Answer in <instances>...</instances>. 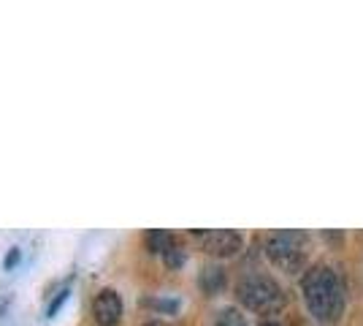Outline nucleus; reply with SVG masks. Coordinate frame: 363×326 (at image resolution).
I'll use <instances>...</instances> for the list:
<instances>
[{"mask_svg":"<svg viewBox=\"0 0 363 326\" xmlns=\"http://www.w3.org/2000/svg\"><path fill=\"white\" fill-rule=\"evenodd\" d=\"M92 318L98 326H117L122 321V296L114 288H104L92 302Z\"/></svg>","mask_w":363,"mask_h":326,"instance_id":"5","label":"nucleus"},{"mask_svg":"<svg viewBox=\"0 0 363 326\" xmlns=\"http://www.w3.org/2000/svg\"><path fill=\"white\" fill-rule=\"evenodd\" d=\"M236 296L247 310L260 315H274L285 308V291L269 275H244L236 283Z\"/></svg>","mask_w":363,"mask_h":326,"instance_id":"2","label":"nucleus"},{"mask_svg":"<svg viewBox=\"0 0 363 326\" xmlns=\"http://www.w3.org/2000/svg\"><path fill=\"white\" fill-rule=\"evenodd\" d=\"M301 294L309 315L323 326H331L345 313V288L331 266L318 264L306 269L301 278Z\"/></svg>","mask_w":363,"mask_h":326,"instance_id":"1","label":"nucleus"},{"mask_svg":"<svg viewBox=\"0 0 363 326\" xmlns=\"http://www.w3.org/2000/svg\"><path fill=\"white\" fill-rule=\"evenodd\" d=\"M163 259H166V264L171 266V269H177V266L184 264V259H187V256H184V250H182L179 245H174V248L168 250Z\"/></svg>","mask_w":363,"mask_h":326,"instance_id":"9","label":"nucleus"},{"mask_svg":"<svg viewBox=\"0 0 363 326\" xmlns=\"http://www.w3.org/2000/svg\"><path fill=\"white\" fill-rule=\"evenodd\" d=\"M16 261H19V248L11 250V253L6 256V261H3V264H6V269H11V266H16Z\"/></svg>","mask_w":363,"mask_h":326,"instance_id":"12","label":"nucleus"},{"mask_svg":"<svg viewBox=\"0 0 363 326\" xmlns=\"http://www.w3.org/2000/svg\"><path fill=\"white\" fill-rule=\"evenodd\" d=\"M174 245H177L174 237L168 232H163V229H152V232L147 234V248H150L152 253H163V256H166Z\"/></svg>","mask_w":363,"mask_h":326,"instance_id":"7","label":"nucleus"},{"mask_svg":"<svg viewBox=\"0 0 363 326\" xmlns=\"http://www.w3.org/2000/svg\"><path fill=\"white\" fill-rule=\"evenodd\" d=\"M144 326H168V324H163V321H150V324H144Z\"/></svg>","mask_w":363,"mask_h":326,"instance_id":"13","label":"nucleus"},{"mask_svg":"<svg viewBox=\"0 0 363 326\" xmlns=\"http://www.w3.org/2000/svg\"><path fill=\"white\" fill-rule=\"evenodd\" d=\"M196 237H201V245L209 256L217 259H230L242 250L244 239L239 232H230V229H214V232H196Z\"/></svg>","mask_w":363,"mask_h":326,"instance_id":"4","label":"nucleus"},{"mask_svg":"<svg viewBox=\"0 0 363 326\" xmlns=\"http://www.w3.org/2000/svg\"><path fill=\"white\" fill-rule=\"evenodd\" d=\"M150 305L152 308H157V310H166V313L179 310V302H177V299H152Z\"/></svg>","mask_w":363,"mask_h":326,"instance_id":"10","label":"nucleus"},{"mask_svg":"<svg viewBox=\"0 0 363 326\" xmlns=\"http://www.w3.org/2000/svg\"><path fill=\"white\" fill-rule=\"evenodd\" d=\"M225 269L217 264H209L201 269V275H198V286H201V291L206 296H217L223 288H225Z\"/></svg>","mask_w":363,"mask_h":326,"instance_id":"6","label":"nucleus"},{"mask_svg":"<svg viewBox=\"0 0 363 326\" xmlns=\"http://www.w3.org/2000/svg\"><path fill=\"white\" fill-rule=\"evenodd\" d=\"M266 256L274 266L282 272H301L309 256V237L296 229H282V232L269 234L266 239Z\"/></svg>","mask_w":363,"mask_h":326,"instance_id":"3","label":"nucleus"},{"mask_svg":"<svg viewBox=\"0 0 363 326\" xmlns=\"http://www.w3.org/2000/svg\"><path fill=\"white\" fill-rule=\"evenodd\" d=\"M214 326H247V318L236 308H223V310L217 313V318H214Z\"/></svg>","mask_w":363,"mask_h":326,"instance_id":"8","label":"nucleus"},{"mask_svg":"<svg viewBox=\"0 0 363 326\" xmlns=\"http://www.w3.org/2000/svg\"><path fill=\"white\" fill-rule=\"evenodd\" d=\"M65 296H68V291H60V294H57V299H55V302L49 305V318H52V315H55L57 310H60V305L65 302Z\"/></svg>","mask_w":363,"mask_h":326,"instance_id":"11","label":"nucleus"},{"mask_svg":"<svg viewBox=\"0 0 363 326\" xmlns=\"http://www.w3.org/2000/svg\"><path fill=\"white\" fill-rule=\"evenodd\" d=\"M260 326H279V324H277V321H263Z\"/></svg>","mask_w":363,"mask_h":326,"instance_id":"14","label":"nucleus"}]
</instances>
